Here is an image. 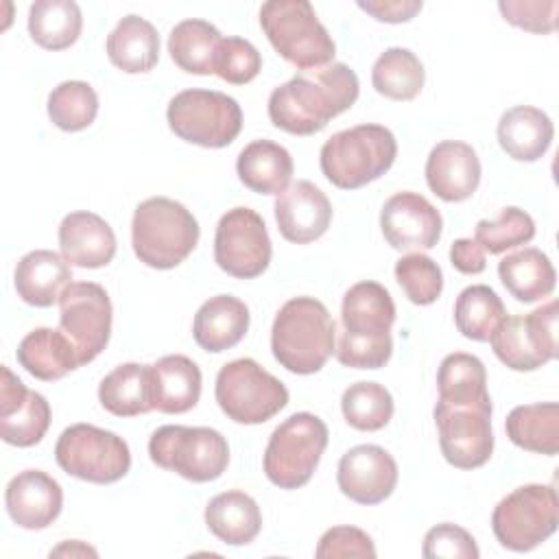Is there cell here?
<instances>
[{"instance_id": "cell-1", "label": "cell", "mask_w": 559, "mask_h": 559, "mask_svg": "<svg viewBox=\"0 0 559 559\" xmlns=\"http://www.w3.org/2000/svg\"><path fill=\"white\" fill-rule=\"evenodd\" d=\"M358 76L345 63L301 70L269 96L271 122L293 135H314L358 98Z\"/></svg>"}, {"instance_id": "cell-2", "label": "cell", "mask_w": 559, "mask_h": 559, "mask_svg": "<svg viewBox=\"0 0 559 559\" xmlns=\"http://www.w3.org/2000/svg\"><path fill=\"white\" fill-rule=\"evenodd\" d=\"M395 304L391 293L378 282H358L341 304L343 332L334 347L336 360L352 369H380L393 354L391 325Z\"/></svg>"}, {"instance_id": "cell-3", "label": "cell", "mask_w": 559, "mask_h": 559, "mask_svg": "<svg viewBox=\"0 0 559 559\" xmlns=\"http://www.w3.org/2000/svg\"><path fill=\"white\" fill-rule=\"evenodd\" d=\"M271 352L290 373H317L334 354V321L330 310L314 297L288 299L275 314Z\"/></svg>"}, {"instance_id": "cell-4", "label": "cell", "mask_w": 559, "mask_h": 559, "mask_svg": "<svg viewBox=\"0 0 559 559\" xmlns=\"http://www.w3.org/2000/svg\"><path fill=\"white\" fill-rule=\"evenodd\" d=\"M199 242V223L175 199L151 197L142 201L131 221V245L138 260L151 269L179 266Z\"/></svg>"}, {"instance_id": "cell-5", "label": "cell", "mask_w": 559, "mask_h": 559, "mask_svg": "<svg viewBox=\"0 0 559 559\" xmlns=\"http://www.w3.org/2000/svg\"><path fill=\"white\" fill-rule=\"evenodd\" d=\"M395 135L382 124L343 129L321 146V173L341 190L362 188L382 177L395 162Z\"/></svg>"}, {"instance_id": "cell-6", "label": "cell", "mask_w": 559, "mask_h": 559, "mask_svg": "<svg viewBox=\"0 0 559 559\" xmlns=\"http://www.w3.org/2000/svg\"><path fill=\"white\" fill-rule=\"evenodd\" d=\"M260 26L282 59L299 70L330 66L336 46L308 0H269L260 7Z\"/></svg>"}, {"instance_id": "cell-7", "label": "cell", "mask_w": 559, "mask_h": 559, "mask_svg": "<svg viewBox=\"0 0 559 559\" xmlns=\"http://www.w3.org/2000/svg\"><path fill=\"white\" fill-rule=\"evenodd\" d=\"M328 426L312 413H295L273 432L264 450L262 467L280 489L304 487L328 448Z\"/></svg>"}, {"instance_id": "cell-8", "label": "cell", "mask_w": 559, "mask_h": 559, "mask_svg": "<svg viewBox=\"0 0 559 559\" xmlns=\"http://www.w3.org/2000/svg\"><path fill=\"white\" fill-rule=\"evenodd\" d=\"M151 461L192 483L216 480L229 463L227 439L205 426H162L148 439Z\"/></svg>"}, {"instance_id": "cell-9", "label": "cell", "mask_w": 559, "mask_h": 559, "mask_svg": "<svg viewBox=\"0 0 559 559\" xmlns=\"http://www.w3.org/2000/svg\"><path fill=\"white\" fill-rule=\"evenodd\" d=\"M170 131L203 148L229 146L242 129V109L236 98L216 90H183L166 109Z\"/></svg>"}, {"instance_id": "cell-10", "label": "cell", "mask_w": 559, "mask_h": 559, "mask_svg": "<svg viewBox=\"0 0 559 559\" xmlns=\"http://www.w3.org/2000/svg\"><path fill=\"white\" fill-rule=\"evenodd\" d=\"M221 411L236 424H264L288 404V389L253 358L221 367L214 386Z\"/></svg>"}, {"instance_id": "cell-11", "label": "cell", "mask_w": 559, "mask_h": 559, "mask_svg": "<svg viewBox=\"0 0 559 559\" xmlns=\"http://www.w3.org/2000/svg\"><path fill=\"white\" fill-rule=\"evenodd\" d=\"M559 524V500L552 485H522L504 496L493 513L491 528L500 546L528 552L546 542Z\"/></svg>"}, {"instance_id": "cell-12", "label": "cell", "mask_w": 559, "mask_h": 559, "mask_svg": "<svg viewBox=\"0 0 559 559\" xmlns=\"http://www.w3.org/2000/svg\"><path fill=\"white\" fill-rule=\"evenodd\" d=\"M55 459L66 474L94 485H111L124 478L131 467L127 441L92 424L66 428L57 439Z\"/></svg>"}, {"instance_id": "cell-13", "label": "cell", "mask_w": 559, "mask_h": 559, "mask_svg": "<svg viewBox=\"0 0 559 559\" xmlns=\"http://www.w3.org/2000/svg\"><path fill=\"white\" fill-rule=\"evenodd\" d=\"M559 304L552 299L528 314L504 317L489 336L491 349L513 371H535L557 356Z\"/></svg>"}, {"instance_id": "cell-14", "label": "cell", "mask_w": 559, "mask_h": 559, "mask_svg": "<svg viewBox=\"0 0 559 559\" xmlns=\"http://www.w3.org/2000/svg\"><path fill=\"white\" fill-rule=\"evenodd\" d=\"M271 238L262 216L251 207L227 210L214 236V260L221 271L238 280L262 275L271 262Z\"/></svg>"}, {"instance_id": "cell-15", "label": "cell", "mask_w": 559, "mask_h": 559, "mask_svg": "<svg viewBox=\"0 0 559 559\" xmlns=\"http://www.w3.org/2000/svg\"><path fill=\"white\" fill-rule=\"evenodd\" d=\"M435 424L443 459L459 469L483 467L493 452L489 404H435Z\"/></svg>"}, {"instance_id": "cell-16", "label": "cell", "mask_w": 559, "mask_h": 559, "mask_svg": "<svg viewBox=\"0 0 559 559\" xmlns=\"http://www.w3.org/2000/svg\"><path fill=\"white\" fill-rule=\"evenodd\" d=\"M59 330L76 347L81 365L92 362L109 343L111 301L94 282H72L59 299Z\"/></svg>"}, {"instance_id": "cell-17", "label": "cell", "mask_w": 559, "mask_h": 559, "mask_svg": "<svg viewBox=\"0 0 559 559\" xmlns=\"http://www.w3.org/2000/svg\"><path fill=\"white\" fill-rule=\"evenodd\" d=\"M380 227L384 240L397 251L437 247L443 229L439 210L417 192H397L382 205Z\"/></svg>"}, {"instance_id": "cell-18", "label": "cell", "mask_w": 559, "mask_h": 559, "mask_svg": "<svg viewBox=\"0 0 559 559\" xmlns=\"http://www.w3.org/2000/svg\"><path fill=\"white\" fill-rule=\"evenodd\" d=\"M336 483L349 500L367 507L380 504L397 485V463L380 445H354L338 461Z\"/></svg>"}, {"instance_id": "cell-19", "label": "cell", "mask_w": 559, "mask_h": 559, "mask_svg": "<svg viewBox=\"0 0 559 559\" xmlns=\"http://www.w3.org/2000/svg\"><path fill=\"white\" fill-rule=\"evenodd\" d=\"M0 373V437L9 445L31 448L50 426V404L41 393L28 391L7 365Z\"/></svg>"}, {"instance_id": "cell-20", "label": "cell", "mask_w": 559, "mask_h": 559, "mask_svg": "<svg viewBox=\"0 0 559 559\" xmlns=\"http://www.w3.org/2000/svg\"><path fill=\"white\" fill-rule=\"evenodd\" d=\"M9 518L26 531L50 526L63 507L61 485L41 469H24L13 476L4 491Z\"/></svg>"}, {"instance_id": "cell-21", "label": "cell", "mask_w": 559, "mask_h": 559, "mask_svg": "<svg viewBox=\"0 0 559 559\" xmlns=\"http://www.w3.org/2000/svg\"><path fill=\"white\" fill-rule=\"evenodd\" d=\"M275 221L280 234L295 245L321 238L332 221L328 197L312 181H295L275 199Z\"/></svg>"}, {"instance_id": "cell-22", "label": "cell", "mask_w": 559, "mask_h": 559, "mask_svg": "<svg viewBox=\"0 0 559 559\" xmlns=\"http://www.w3.org/2000/svg\"><path fill=\"white\" fill-rule=\"evenodd\" d=\"M426 183L445 203L469 199L480 183L476 151L459 140L439 142L426 159Z\"/></svg>"}, {"instance_id": "cell-23", "label": "cell", "mask_w": 559, "mask_h": 559, "mask_svg": "<svg viewBox=\"0 0 559 559\" xmlns=\"http://www.w3.org/2000/svg\"><path fill=\"white\" fill-rule=\"evenodd\" d=\"M59 249L70 266L100 269L116 255V234L94 212H70L59 225Z\"/></svg>"}, {"instance_id": "cell-24", "label": "cell", "mask_w": 559, "mask_h": 559, "mask_svg": "<svg viewBox=\"0 0 559 559\" xmlns=\"http://www.w3.org/2000/svg\"><path fill=\"white\" fill-rule=\"evenodd\" d=\"M201 369L183 354H168L151 365L153 411L166 415L188 413L201 397Z\"/></svg>"}, {"instance_id": "cell-25", "label": "cell", "mask_w": 559, "mask_h": 559, "mask_svg": "<svg viewBox=\"0 0 559 559\" xmlns=\"http://www.w3.org/2000/svg\"><path fill=\"white\" fill-rule=\"evenodd\" d=\"M70 284V264L63 260V255L48 249L28 251L15 266V290L17 297L28 306L48 308L59 304Z\"/></svg>"}, {"instance_id": "cell-26", "label": "cell", "mask_w": 559, "mask_h": 559, "mask_svg": "<svg viewBox=\"0 0 559 559\" xmlns=\"http://www.w3.org/2000/svg\"><path fill=\"white\" fill-rule=\"evenodd\" d=\"M249 330V308L234 295L210 297L194 314L192 336L205 352L221 354L238 345Z\"/></svg>"}, {"instance_id": "cell-27", "label": "cell", "mask_w": 559, "mask_h": 559, "mask_svg": "<svg viewBox=\"0 0 559 559\" xmlns=\"http://www.w3.org/2000/svg\"><path fill=\"white\" fill-rule=\"evenodd\" d=\"M496 135L500 148L509 157L518 162H535L548 151L555 127L546 111L531 105H518L500 116Z\"/></svg>"}, {"instance_id": "cell-28", "label": "cell", "mask_w": 559, "mask_h": 559, "mask_svg": "<svg viewBox=\"0 0 559 559\" xmlns=\"http://www.w3.org/2000/svg\"><path fill=\"white\" fill-rule=\"evenodd\" d=\"M15 358L33 378L44 382L61 380L66 373L81 367L72 341L61 330L52 328L31 330L20 341Z\"/></svg>"}, {"instance_id": "cell-29", "label": "cell", "mask_w": 559, "mask_h": 559, "mask_svg": "<svg viewBox=\"0 0 559 559\" xmlns=\"http://www.w3.org/2000/svg\"><path fill=\"white\" fill-rule=\"evenodd\" d=\"M236 173L258 194H282L293 177V157L277 142L253 140L238 153Z\"/></svg>"}, {"instance_id": "cell-30", "label": "cell", "mask_w": 559, "mask_h": 559, "mask_svg": "<svg viewBox=\"0 0 559 559\" xmlns=\"http://www.w3.org/2000/svg\"><path fill=\"white\" fill-rule=\"evenodd\" d=\"M105 48L109 61L127 74L148 72L159 61V35L140 15H124L107 35Z\"/></svg>"}, {"instance_id": "cell-31", "label": "cell", "mask_w": 559, "mask_h": 559, "mask_svg": "<svg viewBox=\"0 0 559 559\" xmlns=\"http://www.w3.org/2000/svg\"><path fill=\"white\" fill-rule=\"evenodd\" d=\"M205 524L221 542L229 546H247L262 528V513L249 493L231 489L207 502Z\"/></svg>"}, {"instance_id": "cell-32", "label": "cell", "mask_w": 559, "mask_h": 559, "mask_svg": "<svg viewBox=\"0 0 559 559\" xmlns=\"http://www.w3.org/2000/svg\"><path fill=\"white\" fill-rule=\"evenodd\" d=\"M498 275L511 297L522 304H533L548 297L557 284V273L550 258L535 247H524L502 258L498 262Z\"/></svg>"}, {"instance_id": "cell-33", "label": "cell", "mask_w": 559, "mask_h": 559, "mask_svg": "<svg viewBox=\"0 0 559 559\" xmlns=\"http://www.w3.org/2000/svg\"><path fill=\"white\" fill-rule=\"evenodd\" d=\"M98 400L116 417H135L153 411L151 365H118L100 380Z\"/></svg>"}, {"instance_id": "cell-34", "label": "cell", "mask_w": 559, "mask_h": 559, "mask_svg": "<svg viewBox=\"0 0 559 559\" xmlns=\"http://www.w3.org/2000/svg\"><path fill=\"white\" fill-rule=\"evenodd\" d=\"M511 443L526 452L555 456L559 450V404L537 402L515 406L504 421Z\"/></svg>"}, {"instance_id": "cell-35", "label": "cell", "mask_w": 559, "mask_h": 559, "mask_svg": "<svg viewBox=\"0 0 559 559\" xmlns=\"http://www.w3.org/2000/svg\"><path fill=\"white\" fill-rule=\"evenodd\" d=\"M83 28V13L74 0H37L28 9L31 39L46 50L70 48Z\"/></svg>"}, {"instance_id": "cell-36", "label": "cell", "mask_w": 559, "mask_h": 559, "mask_svg": "<svg viewBox=\"0 0 559 559\" xmlns=\"http://www.w3.org/2000/svg\"><path fill=\"white\" fill-rule=\"evenodd\" d=\"M221 33L205 20H183L168 35V52L175 66L188 74H214V57Z\"/></svg>"}, {"instance_id": "cell-37", "label": "cell", "mask_w": 559, "mask_h": 559, "mask_svg": "<svg viewBox=\"0 0 559 559\" xmlns=\"http://www.w3.org/2000/svg\"><path fill=\"white\" fill-rule=\"evenodd\" d=\"M439 402L445 404H489L487 371L480 358L454 352L448 354L437 371Z\"/></svg>"}, {"instance_id": "cell-38", "label": "cell", "mask_w": 559, "mask_h": 559, "mask_svg": "<svg viewBox=\"0 0 559 559\" xmlns=\"http://www.w3.org/2000/svg\"><path fill=\"white\" fill-rule=\"evenodd\" d=\"M426 81L424 66L408 48H386L371 68L373 90L391 100H413Z\"/></svg>"}, {"instance_id": "cell-39", "label": "cell", "mask_w": 559, "mask_h": 559, "mask_svg": "<svg viewBox=\"0 0 559 559\" xmlns=\"http://www.w3.org/2000/svg\"><path fill=\"white\" fill-rule=\"evenodd\" d=\"M507 317L504 304L498 293L485 284L467 286L459 293L454 304V323L456 330L469 338L485 343L493 334V330Z\"/></svg>"}, {"instance_id": "cell-40", "label": "cell", "mask_w": 559, "mask_h": 559, "mask_svg": "<svg viewBox=\"0 0 559 559\" xmlns=\"http://www.w3.org/2000/svg\"><path fill=\"white\" fill-rule=\"evenodd\" d=\"M345 421L362 432L382 430L393 417V397L378 382L349 384L341 397Z\"/></svg>"}, {"instance_id": "cell-41", "label": "cell", "mask_w": 559, "mask_h": 559, "mask_svg": "<svg viewBox=\"0 0 559 559\" xmlns=\"http://www.w3.org/2000/svg\"><path fill=\"white\" fill-rule=\"evenodd\" d=\"M98 114V96L85 81H63L48 96V118L61 131H83Z\"/></svg>"}, {"instance_id": "cell-42", "label": "cell", "mask_w": 559, "mask_h": 559, "mask_svg": "<svg viewBox=\"0 0 559 559\" xmlns=\"http://www.w3.org/2000/svg\"><path fill=\"white\" fill-rule=\"evenodd\" d=\"M535 238V221L520 207H502L496 221H478L474 240L489 253L526 245Z\"/></svg>"}, {"instance_id": "cell-43", "label": "cell", "mask_w": 559, "mask_h": 559, "mask_svg": "<svg viewBox=\"0 0 559 559\" xmlns=\"http://www.w3.org/2000/svg\"><path fill=\"white\" fill-rule=\"evenodd\" d=\"M395 280L408 301L415 306H430L443 290V275L439 264L426 253H408L395 262Z\"/></svg>"}, {"instance_id": "cell-44", "label": "cell", "mask_w": 559, "mask_h": 559, "mask_svg": "<svg viewBox=\"0 0 559 559\" xmlns=\"http://www.w3.org/2000/svg\"><path fill=\"white\" fill-rule=\"evenodd\" d=\"M262 68V57L258 48L242 37H223L216 57L214 74L231 85H245L258 76Z\"/></svg>"}, {"instance_id": "cell-45", "label": "cell", "mask_w": 559, "mask_h": 559, "mask_svg": "<svg viewBox=\"0 0 559 559\" xmlns=\"http://www.w3.org/2000/svg\"><path fill=\"white\" fill-rule=\"evenodd\" d=\"M421 555L426 559H478L480 550L463 526L443 522L426 533Z\"/></svg>"}, {"instance_id": "cell-46", "label": "cell", "mask_w": 559, "mask_h": 559, "mask_svg": "<svg viewBox=\"0 0 559 559\" xmlns=\"http://www.w3.org/2000/svg\"><path fill=\"white\" fill-rule=\"evenodd\" d=\"M498 9L502 17L528 33H552L557 31V13H559V2L557 0H500Z\"/></svg>"}, {"instance_id": "cell-47", "label": "cell", "mask_w": 559, "mask_h": 559, "mask_svg": "<svg viewBox=\"0 0 559 559\" xmlns=\"http://www.w3.org/2000/svg\"><path fill=\"white\" fill-rule=\"evenodd\" d=\"M314 555L319 559H336V557H369V559H373L378 552H376L371 537L365 531H360L356 526H332L321 535Z\"/></svg>"}, {"instance_id": "cell-48", "label": "cell", "mask_w": 559, "mask_h": 559, "mask_svg": "<svg viewBox=\"0 0 559 559\" xmlns=\"http://www.w3.org/2000/svg\"><path fill=\"white\" fill-rule=\"evenodd\" d=\"M358 7L378 22L400 24L413 20L421 11V0H358Z\"/></svg>"}, {"instance_id": "cell-49", "label": "cell", "mask_w": 559, "mask_h": 559, "mask_svg": "<svg viewBox=\"0 0 559 559\" xmlns=\"http://www.w3.org/2000/svg\"><path fill=\"white\" fill-rule=\"evenodd\" d=\"M450 262L459 273H465V275H478L487 266L485 249L472 238H459L452 242Z\"/></svg>"}, {"instance_id": "cell-50", "label": "cell", "mask_w": 559, "mask_h": 559, "mask_svg": "<svg viewBox=\"0 0 559 559\" xmlns=\"http://www.w3.org/2000/svg\"><path fill=\"white\" fill-rule=\"evenodd\" d=\"M50 557H98V552L96 548L87 546L81 539H68V542H61L57 548H52Z\"/></svg>"}]
</instances>
